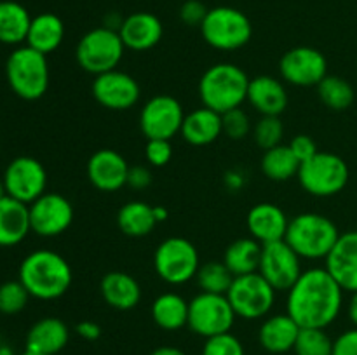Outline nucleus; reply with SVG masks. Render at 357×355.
Wrapping results in <instances>:
<instances>
[{
    "instance_id": "1",
    "label": "nucleus",
    "mask_w": 357,
    "mask_h": 355,
    "mask_svg": "<svg viewBox=\"0 0 357 355\" xmlns=\"http://www.w3.org/2000/svg\"><path fill=\"white\" fill-rule=\"evenodd\" d=\"M344 289L326 268H307L291 285L286 313L300 327L326 329L338 319L344 306Z\"/></svg>"
},
{
    "instance_id": "2",
    "label": "nucleus",
    "mask_w": 357,
    "mask_h": 355,
    "mask_svg": "<svg viewBox=\"0 0 357 355\" xmlns=\"http://www.w3.org/2000/svg\"><path fill=\"white\" fill-rule=\"evenodd\" d=\"M17 281L26 287L31 298L52 301L68 292L73 274L61 254L51 249H38L23 258Z\"/></svg>"
},
{
    "instance_id": "3",
    "label": "nucleus",
    "mask_w": 357,
    "mask_h": 355,
    "mask_svg": "<svg viewBox=\"0 0 357 355\" xmlns=\"http://www.w3.org/2000/svg\"><path fill=\"white\" fill-rule=\"evenodd\" d=\"M250 77L234 63H216L202 73L199 80V97L202 106L218 113L239 108L248 101Z\"/></svg>"
},
{
    "instance_id": "4",
    "label": "nucleus",
    "mask_w": 357,
    "mask_h": 355,
    "mask_svg": "<svg viewBox=\"0 0 357 355\" xmlns=\"http://www.w3.org/2000/svg\"><path fill=\"white\" fill-rule=\"evenodd\" d=\"M338 237L333 219L319 212H302L289 219L284 240L302 260H326Z\"/></svg>"
},
{
    "instance_id": "5",
    "label": "nucleus",
    "mask_w": 357,
    "mask_h": 355,
    "mask_svg": "<svg viewBox=\"0 0 357 355\" xmlns=\"http://www.w3.org/2000/svg\"><path fill=\"white\" fill-rule=\"evenodd\" d=\"M6 79L13 93L24 101H37L49 89L47 56L30 45H20L6 61Z\"/></svg>"
},
{
    "instance_id": "6",
    "label": "nucleus",
    "mask_w": 357,
    "mask_h": 355,
    "mask_svg": "<svg viewBox=\"0 0 357 355\" xmlns=\"http://www.w3.org/2000/svg\"><path fill=\"white\" fill-rule=\"evenodd\" d=\"M349 166L340 155L331 152H317L312 159L300 164L296 178L300 187L314 197H333L349 183Z\"/></svg>"
},
{
    "instance_id": "7",
    "label": "nucleus",
    "mask_w": 357,
    "mask_h": 355,
    "mask_svg": "<svg viewBox=\"0 0 357 355\" xmlns=\"http://www.w3.org/2000/svg\"><path fill=\"white\" fill-rule=\"evenodd\" d=\"M126 45L119 31L98 26L82 35L75 49V59L80 68L94 77L112 72L124 56Z\"/></svg>"
},
{
    "instance_id": "8",
    "label": "nucleus",
    "mask_w": 357,
    "mask_h": 355,
    "mask_svg": "<svg viewBox=\"0 0 357 355\" xmlns=\"http://www.w3.org/2000/svg\"><path fill=\"white\" fill-rule=\"evenodd\" d=\"M201 33L213 49L237 51L251 40L253 24L243 10L222 6L208 10L201 24Z\"/></svg>"
},
{
    "instance_id": "9",
    "label": "nucleus",
    "mask_w": 357,
    "mask_h": 355,
    "mask_svg": "<svg viewBox=\"0 0 357 355\" xmlns=\"http://www.w3.org/2000/svg\"><path fill=\"white\" fill-rule=\"evenodd\" d=\"M153 268L166 284H187L195 278L201 268L197 247L183 237H169L157 246L153 253Z\"/></svg>"
},
{
    "instance_id": "10",
    "label": "nucleus",
    "mask_w": 357,
    "mask_h": 355,
    "mask_svg": "<svg viewBox=\"0 0 357 355\" xmlns=\"http://www.w3.org/2000/svg\"><path fill=\"white\" fill-rule=\"evenodd\" d=\"M236 312L227 294L199 292L188 301V327L202 338L230 333L236 324Z\"/></svg>"
},
{
    "instance_id": "11",
    "label": "nucleus",
    "mask_w": 357,
    "mask_h": 355,
    "mask_svg": "<svg viewBox=\"0 0 357 355\" xmlns=\"http://www.w3.org/2000/svg\"><path fill=\"white\" fill-rule=\"evenodd\" d=\"M275 292L278 291L265 281L260 271H253L234 278L227 298L237 317L257 320L268 315L275 303Z\"/></svg>"
},
{
    "instance_id": "12",
    "label": "nucleus",
    "mask_w": 357,
    "mask_h": 355,
    "mask_svg": "<svg viewBox=\"0 0 357 355\" xmlns=\"http://www.w3.org/2000/svg\"><path fill=\"white\" fill-rule=\"evenodd\" d=\"M185 111L180 101L169 94H157L139 111V129L146 139H173L181 132Z\"/></svg>"
},
{
    "instance_id": "13",
    "label": "nucleus",
    "mask_w": 357,
    "mask_h": 355,
    "mask_svg": "<svg viewBox=\"0 0 357 355\" xmlns=\"http://www.w3.org/2000/svg\"><path fill=\"white\" fill-rule=\"evenodd\" d=\"M2 181L6 195L30 205L45 194L47 171L42 166L40 160L33 157H16L7 164Z\"/></svg>"
},
{
    "instance_id": "14",
    "label": "nucleus",
    "mask_w": 357,
    "mask_h": 355,
    "mask_svg": "<svg viewBox=\"0 0 357 355\" xmlns=\"http://www.w3.org/2000/svg\"><path fill=\"white\" fill-rule=\"evenodd\" d=\"M258 271L264 275L265 281L275 291L288 292L302 275V258L296 254V251L284 239L278 240V242L265 244L264 249H261Z\"/></svg>"
},
{
    "instance_id": "15",
    "label": "nucleus",
    "mask_w": 357,
    "mask_h": 355,
    "mask_svg": "<svg viewBox=\"0 0 357 355\" xmlns=\"http://www.w3.org/2000/svg\"><path fill=\"white\" fill-rule=\"evenodd\" d=\"M30 209L31 232L44 239H52L72 226L73 223V205L65 195L45 191L42 197L28 205Z\"/></svg>"
},
{
    "instance_id": "16",
    "label": "nucleus",
    "mask_w": 357,
    "mask_h": 355,
    "mask_svg": "<svg viewBox=\"0 0 357 355\" xmlns=\"http://www.w3.org/2000/svg\"><path fill=\"white\" fill-rule=\"evenodd\" d=\"M279 73L291 86L317 87L328 75V59L319 49L300 45L284 52L279 61Z\"/></svg>"
},
{
    "instance_id": "17",
    "label": "nucleus",
    "mask_w": 357,
    "mask_h": 355,
    "mask_svg": "<svg viewBox=\"0 0 357 355\" xmlns=\"http://www.w3.org/2000/svg\"><path fill=\"white\" fill-rule=\"evenodd\" d=\"M93 96L103 108L124 111L138 103L142 89L135 77L115 68L94 77Z\"/></svg>"
},
{
    "instance_id": "18",
    "label": "nucleus",
    "mask_w": 357,
    "mask_h": 355,
    "mask_svg": "<svg viewBox=\"0 0 357 355\" xmlns=\"http://www.w3.org/2000/svg\"><path fill=\"white\" fill-rule=\"evenodd\" d=\"M129 164L117 150L101 148L87 162V178L100 191H117L128 184Z\"/></svg>"
},
{
    "instance_id": "19",
    "label": "nucleus",
    "mask_w": 357,
    "mask_h": 355,
    "mask_svg": "<svg viewBox=\"0 0 357 355\" xmlns=\"http://www.w3.org/2000/svg\"><path fill=\"white\" fill-rule=\"evenodd\" d=\"M326 268L345 292L357 291V230L340 233L326 256Z\"/></svg>"
},
{
    "instance_id": "20",
    "label": "nucleus",
    "mask_w": 357,
    "mask_h": 355,
    "mask_svg": "<svg viewBox=\"0 0 357 355\" xmlns=\"http://www.w3.org/2000/svg\"><path fill=\"white\" fill-rule=\"evenodd\" d=\"M246 225L251 237L258 240L261 246H265V244L284 239L289 218L279 205L272 204V202H260L250 209Z\"/></svg>"
},
{
    "instance_id": "21",
    "label": "nucleus",
    "mask_w": 357,
    "mask_h": 355,
    "mask_svg": "<svg viewBox=\"0 0 357 355\" xmlns=\"http://www.w3.org/2000/svg\"><path fill=\"white\" fill-rule=\"evenodd\" d=\"M162 23L152 13L129 14L128 17H124L121 30H119V35H121L126 49H131V51L136 52L149 51V49L155 47L160 38H162Z\"/></svg>"
},
{
    "instance_id": "22",
    "label": "nucleus",
    "mask_w": 357,
    "mask_h": 355,
    "mask_svg": "<svg viewBox=\"0 0 357 355\" xmlns=\"http://www.w3.org/2000/svg\"><path fill=\"white\" fill-rule=\"evenodd\" d=\"M248 101L260 115L279 117L288 108L289 97L281 80L272 75H258L250 80Z\"/></svg>"
},
{
    "instance_id": "23",
    "label": "nucleus",
    "mask_w": 357,
    "mask_h": 355,
    "mask_svg": "<svg viewBox=\"0 0 357 355\" xmlns=\"http://www.w3.org/2000/svg\"><path fill=\"white\" fill-rule=\"evenodd\" d=\"M70 341V329L58 317H44L30 327L26 334V352L40 355H58Z\"/></svg>"
},
{
    "instance_id": "24",
    "label": "nucleus",
    "mask_w": 357,
    "mask_h": 355,
    "mask_svg": "<svg viewBox=\"0 0 357 355\" xmlns=\"http://www.w3.org/2000/svg\"><path fill=\"white\" fill-rule=\"evenodd\" d=\"M302 327L288 313L267 317L258 331V341L268 354H286L295 348Z\"/></svg>"
},
{
    "instance_id": "25",
    "label": "nucleus",
    "mask_w": 357,
    "mask_h": 355,
    "mask_svg": "<svg viewBox=\"0 0 357 355\" xmlns=\"http://www.w3.org/2000/svg\"><path fill=\"white\" fill-rule=\"evenodd\" d=\"M101 298L108 306L115 310H132L142 301V285L126 271H108L103 275L100 284Z\"/></svg>"
},
{
    "instance_id": "26",
    "label": "nucleus",
    "mask_w": 357,
    "mask_h": 355,
    "mask_svg": "<svg viewBox=\"0 0 357 355\" xmlns=\"http://www.w3.org/2000/svg\"><path fill=\"white\" fill-rule=\"evenodd\" d=\"M31 232L30 209L16 198L0 200V247H14L23 242Z\"/></svg>"
},
{
    "instance_id": "27",
    "label": "nucleus",
    "mask_w": 357,
    "mask_h": 355,
    "mask_svg": "<svg viewBox=\"0 0 357 355\" xmlns=\"http://www.w3.org/2000/svg\"><path fill=\"white\" fill-rule=\"evenodd\" d=\"M180 134L192 146L211 145L223 134L222 113L206 106L197 108L185 115Z\"/></svg>"
},
{
    "instance_id": "28",
    "label": "nucleus",
    "mask_w": 357,
    "mask_h": 355,
    "mask_svg": "<svg viewBox=\"0 0 357 355\" xmlns=\"http://www.w3.org/2000/svg\"><path fill=\"white\" fill-rule=\"evenodd\" d=\"M63 38H65V24L61 17L52 13H42L31 17L24 44L47 56L61 45Z\"/></svg>"
},
{
    "instance_id": "29",
    "label": "nucleus",
    "mask_w": 357,
    "mask_h": 355,
    "mask_svg": "<svg viewBox=\"0 0 357 355\" xmlns=\"http://www.w3.org/2000/svg\"><path fill=\"white\" fill-rule=\"evenodd\" d=\"M152 319L160 329L180 331L188 326V301L178 292H162L152 303Z\"/></svg>"
},
{
    "instance_id": "30",
    "label": "nucleus",
    "mask_w": 357,
    "mask_h": 355,
    "mask_svg": "<svg viewBox=\"0 0 357 355\" xmlns=\"http://www.w3.org/2000/svg\"><path fill=\"white\" fill-rule=\"evenodd\" d=\"M31 16L26 7L13 0L0 2V44L21 45L26 42Z\"/></svg>"
},
{
    "instance_id": "31",
    "label": "nucleus",
    "mask_w": 357,
    "mask_h": 355,
    "mask_svg": "<svg viewBox=\"0 0 357 355\" xmlns=\"http://www.w3.org/2000/svg\"><path fill=\"white\" fill-rule=\"evenodd\" d=\"M261 249H264V246L258 240H255L253 237H243V239L234 240L227 247L223 263L229 267V270L236 277L253 274L260 268Z\"/></svg>"
},
{
    "instance_id": "32",
    "label": "nucleus",
    "mask_w": 357,
    "mask_h": 355,
    "mask_svg": "<svg viewBox=\"0 0 357 355\" xmlns=\"http://www.w3.org/2000/svg\"><path fill=\"white\" fill-rule=\"evenodd\" d=\"M117 225L128 237H146L157 226L153 207L143 200H131L122 205L117 212Z\"/></svg>"
},
{
    "instance_id": "33",
    "label": "nucleus",
    "mask_w": 357,
    "mask_h": 355,
    "mask_svg": "<svg viewBox=\"0 0 357 355\" xmlns=\"http://www.w3.org/2000/svg\"><path fill=\"white\" fill-rule=\"evenodd\" d=\"M300 162L289 145H278L265 150L261 157V171L272 181H288L298 174Z\"/></svg>"
},
{
    "instance_id": "34",
    "label": "nucleus",
    "mask_w": 357,
    "mask_h": 355,
    "mask_svg": "<svg viewBox=\"0 0 357 355\" xmlns=\"http://www.w3.org/2000/svg\"><path fill=\"white\" fill-rule=\"evenodd\" d=\"M317 94L324 106L335 111H344L354 103L356 93L351 82L338 75H326L317 86Z\"/></svg>"
},
{
    "instance_id": "35",
    "label": "nucleus",
    "mask_w": 357,
    "mask_h": 355,
    "mask_svg": "<svg viewBox=\"0 0 357 355\" xmlns=\"http://www.w3.org/2000/svg\"><path fill=\"white\" fill-rule=\"evenodd\" d=\"M195 278H197V285L202 292L227 294L236 275L229 270L223 261H208V263L201 265Z\"/></svg>"
},
{
    "instance_id": "36",
    "label": "nucleus",
    "mask_w": 357,
    "mask_h": 355,
    "mask_svg": "<svg viewBox=\"0 0 357 355\" xmlns=\"http://www.w3.org/2000/svg\"><path fill=\"white\" fill-rule=\"evenodd\" d=\"M333 341L326 329L302 327L293 350L296 355H333Z\"/></svg>"
},
{
    "instance_id": "37",
    "label": "nucleus",
    "mask_w": 357,
    "mask_h": 355,
    "mask_svg": "<svg viewBox=\"0 0 357 355\" xmlns=\"http://www.w3.org/2000/svg\"><path fill=\"white\" fill-rule=\"evenodd\" d=\"M30 298V292L20 281L3 282L0 284V313L16 315V313L23 312Z\"/></svg>"
},
{
    "instance_id": "38",
    "label": "nucleus",
    "mask_w": 357,
    "mask_h": 355,
    "mask_svg": "<svg viewBox=\"0 0 357 355\" xmlns=\"http://www.w3.org/2000/svg\"><path fill=\"white\" fill-rule=\"evenodd\" d=\"M253 138L261 150H271L281 145L282 138H284V125H282L281 118L272 117V115H261V118L253 127Z\"/></svg>"
},
{
    "instance_id": "39",
    "label": "nucleus",
    "mask_w": 357,
    "mask_h": 355,
    "mask_svg": "<svg viewBox=\"0 0 357 355\" xmlns=\"http://www.w3.org/2000/svg\"><path fill=\"white\" fill-rule=\"evenodd\" d=\"M222 125L223 134L230 139H236V141L246 138L251 131L250 117H248V113L241 106L225 111L222 115Z\"/></svg>"
},
{
    "instance_id": "40",
    "label": "nucleus",
    "mask_w": 357,
    "mask_h": 355,
    "mask_svg": "<svg viewBox=\"0 0 357 355\" xmlns=\"http://www.w3.org/2000/svg\"><path fill=\"white\" fill-rule=\"evenodd\" d=\"M202 355H246L244 347L232 333H223L218 336L208 338L202 347Z\"/></svg>"
},
{
    "instance_id": "41",
    "label": "nucleus",
    "mask_w": 357,
    "mask_h": 355,
    "mask_svg": "<svg viewBox=\"0 0 357 355\" xmlns=\"http://www.w3.org/2000/svg\"><path fill=\"white\" fill-rule=\"evenodd\" d=\"M173 157L169 139H146L145 159L152 167H164Z\"/></svg>"
},
{
    "instance_id": "42",
    "label": "nucleus",
    "mask_w": 357,
    "mask_h": 355,
    "mask_svg": "<svg viewBox=\"0 0 357 355\" xmlns=\"http://www.w3.org/2000/svg\"><path fill=\"white\" fill-rule=\"evenodd\" d=\"M208 7L201 0H187L180 7V19L188 26H201L202 21L208 16Z\"/></svg>"
},
{
    "instance_id": "43",
    "label": "nucleus",
    "mask_w": 357,
    "mask_h": 355,
    "mask_svg": "<svg viewBox=\"0 0 357 355\" xmlns=\"http://www.w3.org/2000/svg\"><path fill=\"white\" fill-rule=\"evenodd\" d=\"M289 148H291V152L295 153V157L298 159L300 164L305 162V160H309V159H312V157L319 152L316 141H314V139L307 134L295 136V138L291 139V143H289Z\"/></svg>"
},
{
    "instance_id": "44",
    "label": "nucleus",
    "mask_w": 357,
    "mask_h": 355,
    "mask_svg": "<svg viewBox=\"0 0 357 355\" xmlns=\"http://www.w3.org/2000/svg\"><path fill=\"white\" fill-rule=\"evenodd\" d=\"M333 355H357V327L344 331L333 341Z\"/></svg>"
},
{
    "instance_id": "45",
    "label": "nucleus",
    "mask_w": 357,
    "mask_h": 355,
    "mask_svg": "<svg viewBox=\"0 0 357 355\" xmlns=\"http://www.w3.org/2000/svg\"><path fill=\"white\" fill-rule=\"evenodd\" d=\"M152 184V173L145 166H131L128 173V187L135 190H145Z\"/></svg>"
},
{
    "instance_id": "46",
    "label": "nucleus",
    "mask_w": 357,
    "mask_h": 355,
    "mask_svg": "<svg viewBox=\"0 0 357 355\" xmlns=\"http://www.w3.org/2000/svg\"><path fill=\"white\" fill-rule=\"evenodd\" d=\"M75 331L80 338L87 341H96L101 336L100 324L93 322V320H82V322L77 324Z\"/></svg>"
},
{
    "instance_id": "47",
    "label": "nucleus",
    "mask_w": 357,
    "mask_h": 355,
    "mask_svg": "<svg viewBox=\"0 0 357 355\" xmlns=\"http://www.w3.org/2000/svg\"><path fill=\"white\" fill-rule=\"evenodd\" d=\"M244 176L239 173V171H229V173L225 174V184L230 188L232 191H237L241 190V188L244 187Z\"/></svg>"
},
{
    "instance_id": "48",
    "label": "nucleus",
    "mask_w": 357,
    "mask_h": 355,
    "mask_svg": "<svg viewBox=\"0 0 357 355\" xmlns=\"http://www.w3.org/2000/svg\"><path fill=\"white\" fill-rule=\"evenodd\" d=\"M347 313L351 322L354 324V327H357V291L351 292V299H349V305H347Z\"/></svg>"
},
{
    "instance_id": "49",
    "label": "nucleus",
    "mask_w": 357,
    "mask_h": 355,
    "mask_svg": "<svg viewBox=\"0 0 357 355\" xmlns=\"http://www.w3.org/2000/svg\"><path fill=\"white\" fill-rule=\"evenodd\" d=\"M150 355H187V354L176 347H159L155 348Z\"/></svg>"
},
{
    "instance_id": "50",
    "label": "nucleus",
    "mask_w": 357,
    "mask_h": 355,
    "mask_svg": "<svg viewBox=\"0 0 357 355\" xmlns=\"http://www.w3.org/2000/svg\"><path fill=\"white\" fill-rule=\"evenodd\" d=\"M153 216H155L157 223H162L166 221L169 212H167V209L162 207V205H153Z\"/></svg>"
},
{
    "instance_id": "51",
    "label": "nucleus",
    "mask_w": 357,
    "mask_h": 355,
    "mask_svg": "<svg viewBox=\"0 0 357 355\" xmlns=\"http://www.w3.org/2000/svg\"><path fill=\"white\" fill-rule=\"evenodd\" d=\"M0 355H16V354H14V350L9 347V345H2V347H0Z\"/></svg>"
},
{
    "instance_id": "52",
    "label": "nucleus",
    "mask_w": 357,
    "mask_h": 355,
    "mask_svg": "<svg viewBox=\"0 0 357 355\" xmlns=\"http://www.w3.org/2000/svg\"><path fill=\"white\" fill-rule=\"evenodd\" d=\"M3 197H6V188H3V181L2 178H0V200H2Z\"/></svg>"
},
{
    "instance_id": "53",
    "label": "nucleus",
    "mask_w": 357,
    "mask_h": 355,
    "mask_svg": "<svg viewBox=\"0 0 357 355\" xmlns=\"http://www.w3.org/2000/svg\"><path fill=\"white\" fill-rule=\"evenodd\" d=\"M21 355H40V354H33V352H24V354H21Z\"/></svg>"
},
{
    "instance_id": "54",
    "label": "nucleus",
    "mask_w": 357,
    "mask_h": 355,
    "mask_svg": "<svg viewBox=\"0 0 357 355\" xmlns=\"http://www.w3.org/2000/svg\"><path fill=\"white\" fill-rule=\"evenodd\" d=\"M3 345V341H2V334H0V347H2Z\"/></svg>"
}]
</instances>
